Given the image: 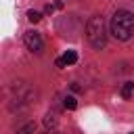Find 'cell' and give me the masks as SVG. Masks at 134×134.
Masks as SVG:
<instances>
[{
    "instance_id": "1",
    "label": "cell",
    "mask_w": 134,
    "mask_h": 134,
    "mask_svg": "<svg viewBox=\"0 0 134 134\" xmlns=\"http://www.w3.org/2000/svg\"><path fill=\"white\" fill-rule=\"evenodd\" d=\"M111 34L117 40H128L134 34V15L130 10H115L111 17Z\"/></svg>"
},
{
    "instance_id": "2",
    "label": "cell",
    "mask_w": 134,
    "mask_h": 134,
    "mask_svg": "<svg viewBox=\"0 0 134 134\" xmlns=\"http://www.w3.org/2000/svg\"><path fill=\"white\" fill-rule=\"evenodd\" d=\"M86 36H88V40H90V44L94 48H105L107 34H105V21H103V17L94 15V17L88 19V23H86Z\"/></svg>"
},
{
    "instance_id": "3",
    "label": "cell",
    "mask_w": 134,
    "mask_h": 134,
    "mask_svg": "<svg viewBox=\"0 0 134 134\" xmlns=\"http://www.w3.org/2000/svg\"><path fill=\"white\" fill-rule=\"evenodd\" d=\"M23 42H25V46H27L31 52H40V50H42V46H44L42 36H40L38 31H34V29H29V31H25V34H23Z\"/></svg>"
},
{
    "instance_id": "4",
    "label": "cell",
    "mask_w": 134,
    "mask_h": 134,
    "mask_svg": "<svg viewBox=\"0 0 134 134\" xmlns=\"http://www.w3.org/2000/svg\"><path fill=\"white\" fill-rule=\"evenodd\" d=\"M57 113H46V117H44V126H46V130H54L57 128Z\"/></svg>"
},
{
    "instance_id": "5",
    "label": "cell",
    "mask_w": 134,
    "mask_h": 134,
    "mask_svg": "<svg viewBox=\"0 0 134 134\" xmlns=\"http://www.w3.org/2000/svg\"><path fill=\"white\" fill-rule=\"evenodd\" d=\"M134 94V82H126L121 86V98H130Z\"/></svg>"
},
{
    "instance_id": "6",
    "label": "cell",
    "mask_w": 134,
    "mask_h": 134,
    "mask_svg": "<svg viewBox=\"0 0 134 134\" xmlns=\"http://www.w3.org/2000/svg\"><path fill=\"white\" fill-rule=\"evenodd\" d=\"M61 59H63V63H65V65H73V63L77 61V54H75V50H67Z\"/></svg>"
},
{
    "instance_id": "7",
    "label": "cell",
    "mask_w": 134,
    "mask_h": 134,
    "mask_svg": "<svg viewBox=\"0 0 134 134\" xmlns=\"http://www.w3.org/2000/svg\"><path fill=\"white\" fill-rule=\"evenodd\" d=\"M17 134H36V124L34 121H27L25 126H21L17 130Z\"/></svg>"
},
{
    "instance_id": "8",
    "label": "cell",
    "mask_w": 134,
    "mask_h": 134,
    "mask_svg": "<svg viewBox=\"0 0 134 134\" xmlns=\"http://www.w3.org/2000/svg\"><path fill=\"white\" fill-rule=\"evenodd\" d=\"M63 105H65L67 109H75V107H77V100H75V96H65Z\"/></svg>"
},
{
    "instance_id": "9",
    "label": "cell",
    "mask_w": 134,
    "mask_h": 134,
    "mask_svg": "<svg viewBox=\"0 0 134 134\" xmlns=\"http://www.w3.org/2000/svg\"><path fill=\"white\" fill-rule=\"evenodd\" d=\"M27 19H29L31 23H38V21L42 19V15H40L38 10H27Z\"/></svg>"
},
{
    "instance_id": "10",
    "label": "cell",
    "mask_w": 134,
    "mask_h": 134,
    "mask_svg": "<svg viewBox=\"0 0 134 134\" xmlns=\"http://www.w3.org/2000/svg\"><path fill=\"white\" fill-rule=\"evenodd\" d=\"M52 10H54L52 4H46V6H44V13H46V15H52Z\"/></svg>"
},
{
    "instance_id": "11",
    "label": "cell",
    "mask_w": 134,
    "mask_h": 134,
    "mask_svg": "<svg viewBox=\"0 0 134 134\" xmlns=\"http://www.w3.org/2000/svg\"><path fill=\"white\" fill-rule=\"evenodd\" d=\"M71 90H73V92H82V86H80V84H71Z\"/></svg>"
},
{
    "instance_id": "12",
    "label": "cell",
    "mask_w": 134,
    "mask_h": 134,
    "mask_svg": "<svg viewBox=\"0 0 134 134\" xmlns=\"http://www.w3.org/2000/svg\"><path fill=\"white\" fill-rule=\"evenodd\" d=\"M54 63H57V67H67V65H65V63H63V59H57V61H54Z\"/></svg>"
},
{
    "instance_id": "13",
    "label": "cell",
    "mask_w": 134,
    "mask_h": 134,
    "mask_svg": "<svg viewBox=\"0 0 134 134\" xmlns=\"http://www.w3.org/2000/svg\"><path fill=\"white\" fill-rule=\"evenodd\" d=\"M42 134H61V132H57V128H54V130H46V132H42Z\"/></svg>"
},
{
    "instance_id": "14",
    "label": "cell",
    "mask_w": 134,
    "mask_h": 134,
    "mask_svg": "<svg viewBox=\"0 0 134 134\" xmlns=\"http://www.w3.org/2000/svg\"><path fill=\"white\" fill-rule=\"evenodd\" d=\"M130 134H134V132H130Z\"/></svg>"
}]
</instances>
